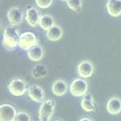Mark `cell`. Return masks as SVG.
I'll list each match as a JSON object with an SVG mask.
<instances>
[{
    "label": "cell",
    "mask_w": 121,
    "mask_h": 121,
    "mask_svg": "<svg viewBox=\"0 0 121 121\" xmlns=\"http://www.w3.org/2000/svg\"><path fill=\"white\" fill-rule=\"evenodd\" d=\"M54 121H60V120H55Z\"/></svg>",
    "instance_id": "23"
},
{
    "label": "cell",
    "mask_w": 121,
    "mask_h": 121,
    "mask_svg": "<svg viewBox=\"0 0 121 121\" xmlns=\"http://www.w3.org/2000/svg\"><path fill=\"white\" fill-rule=\"evenodd\" d=\"M62 0V1H67V0Z\"/></svg>",
    "instance_id": "24"
},
{
    "label": "cell",
    "mask_w": 121,
    "mask_h": 121,
    "mask_svg": "<svg viewBox=\"0 0 121 121\" xmlns=\"http://www.w3.org/2000/svg\"><path fill=\"white\" fill-rule=\"evenodd\" d=\"M48 71L46 67L42 64L35 65L32 70V75L35 79H41L46 76Z\"/></svg>",
    "instance_id": "18"
},
{
    "label": "cell",
    "mask_w": 121,
    "mask_h": 121,
    "mask_svg": "<svg viewBox=\"0 0 121 121\" xmlns=\"http://www.w3.org/2000/svg\"><path fill=\"white\" fill-rule=\"evenodd\" d=\"M14 121H31V118L26 112H19L17 113Z\"/></svg>",
    "instance_id": "20"
},
{
    "label": "cell",
    "mask_w": 121,
    "mask_h": 121,
    "mask_svg": "<svg viewBox=\"0 0 121 121\" xmlns=\"http://www.w3.org/2000/svg\"><path fill=\"white\" fill-rule=\"evenodd\" d=\"M7 17L11 25L17 26L20 25L23 21V13L19 8L12 7L8 11Z\"/></svg>",
    "instance_id": "7"
},
{
    "label": "cell",
    "mask_w": 121,
    "mask_h": 121,
    "mask_svg": "<svg viewBox=\"0 0 121 121\" xmlns=\"http://www.w3.org/2000/svg\"><path fill=\"white\" fill-rule=\"evenodd\" d=\"M88 85L87 82L81 78L74 79L70 84L69 90L71 95L76 97L84 95L87 92Z\"/></svg>",
    "instance_id": "4"
},
{
    "label": "cell",
    "mask_w": 121,
    "mask_h": 121,
    "mask_svg": "<svg viewBox=\"0 0 121 121\" xmlns=\"http://www.w3.org/2000/svg\"><path fill=\"white\" fill-rule=\"evenodd\" d=\"M62 35V29L59 26L54 25L46 33L47 38L52 41H56L61 37Z\"/></svg>",
    "instance_id": "14"
},
{
    "label": "cell",
    "mask_w": 121,
    "mask_h": 121,
    "mask_svg": "<svg viewBox=\"0 0 121 121\" xmlns=\"http://www.w3.org/2000/svg\"><path fill=\"white\" fill-rule=\"evenodd\" d=\"M106 109L111 114H117L121 112V100L118 97L111 98L107 102Z\"/></svg>",
    "instance_id": "12"
},
{
    "label": "cell",
    "mask_w": 121,
    "mask_h": 121,
    "mask_svg": "<svg viewBox=\"0 0 121 121\" xmlns=\"http://www.w3.org/2000/svg\"><path fill=\"white\" fill-rule=\"evenodd\" d=\"M38 24L41 28L47 31L54 25V20L52 16L45 14L40 17Z\"/></svg>",
    "instance_id": "17"
},
{
    "label": "cell",
    "mask_w": 121,
    "mask_h": 121,
    "mask_svg": "<svg viewBox=\"0 0 121 121\" xmlns=\"http://www.w3.org/2000/svg\"><path fill=\"white\" fill-rule=\"evenodd\" d=\"M27 55L28 58L32 61H39L42 59L43 55V48L41 46L36 45L28 51Z\"/></svg>",
    "instance_id": "15"
},
{
    "label": "cell",
    "mask_w": 121,
    "mask_h": 121,
    "mask_svg": "<svg viewBox=\"0 0 121 121\" xmlns=\"http://www.w3.org/2000/svg\"><path fill=\"white\" fill-rule=\"evenodd\" d=\"M67 4L69 8L76 12H79L81 8V0H67Z\"/></svg>",
    "instance_id": "19"
},
{
    "label": "cell",
    "mask_w": 121,
    "mask_h": 121,
    "mask_svg": "<svg viewBox=\"0 0 121 121\" xmlns=\"http://www.w3.org/2000/svg\"><path fill=\"white\" fill-rule=\"evenodd\" d=\"M37 43V40L34 33L26 32L20 35L18 45L22 50L28 51Z\"/></svg>",
    "instance_id": "2"
},
{
    "label": "cell",
    "mask_w": 121,
    "mask_h": 121,
    "mask_svg": "<svg viewBox=\"0 0 121 121\" xmlns=\"http://www.w3.org/2000/svg\"><path fill=\"white\" fill-rule=\"evenodd\" d=\"M67 85L65 81L62 79L55 81L52 84V93L57 96L64 95L67 91Z\"/></svg>",
    "instance_id": "13"
},
{
    "label": "cell",
    "mask_w": 121,
    "mask_h": 121,
    "mask_svg": "<svg viewBox=\"0 0 121 121\" xmlns=\"http://www.w3.org/2000/svg\"><path fill=\"white\" fill-rule=\"evenodd\" d=\"M19 34L17 29L13 26H6L3 35L2 43L5 48L9 51L14 50L18 44Z\"/></svg>",
    "instance_id": "1"
},
{
    "label": "cell",
    "mask_w": 121,
    "mask_h": 121,
    "mask_svg": "<svg viewBox=\"0 0 121 121\" xmlns=\"http://www.w3.org/2000/svg\"><path fill=\"white\" fill-rule=\"evenodd\" d=\"M108 13L116 17L121 14V0H108L106 5Z\"/></svg>",
    "instance_id": "10"
},
{
    "label": "cell",
    "mask_w": 121,
    "mask_h": 121,
    "mask_svg": "<svg viewBox=\"0 0 121 121\" xmlns=\"http://www.w3.org/2000/svg\"><path fill=\"white\" fill-rule=\"evenodd\" d=\"M17 114L15 108L11 104H4L0 106V121H14Z\"/></svg>",
    "instance_id": "6"
},
{
    "label": "cell",
    "mask_w": 121,
    "mask_h": 121,
    "mask_svg": "<svg viewBox=\"0 0 121 121\" xmlns=\"http://www.w3.org/2000/svg\"><path fill=\"white\" fill-rule=\"evenodd\" d=\"M35 2L38 7L41 9L49 8L52 2V0H35Z\"/></svg>",
    "instance_id": "21"
},
{
    "label": "cell",
    "mask_w": 121,
    "mask_h": 121,
    "mask_svg": "<svg viewBox=\"0 0 121 121\" xmlns=\"http://www.w3.org/2000/svg\"><path fill=\"white\" fill-rule=\"evenodd\" d=\"M29 96L32 100L37 103L43 102L44 93L43 88L37 85H31L28 89Z\"/></svg>",
    "instance_id": "8"
},
{
    "label": "cell",
    "mask_w": 121,
    "mask_h": 121,
    "mask_svg": "<svg viewBox=\"0 0 121 121\" xmlns=\"http://www.w3.org/2000/svg\"><path fill=\"white\" fill-rule=\"evenodd\" d=\"M40 16L38 11L35 8H30L26 10L25 19L32 27H35L39 23Z\"/></svg>",
    "instance_id": "11"
},
{
    "label": "cell",
    "mask_w": 121,
    "mask_h": 121,
    "mask_svg": "<svg viewBox=\"0 0 121 121\" xmlns=\"http://www.w3.org/2000/svg\"><path fill=\"white\" fill-rule=\"evenodd\" d=\"M55 106L53 100H47L43 102L39 110V118L40 121H49L52 117Z\"/></svg>",
    "instance_id": "3"
},
{
    "label": "cell",
    "mask_w": 121,
    "mask_h": 121,
    "mask_svg": "<svg viewBox=\"0 0 121 121\" xmlns=\"http://www.w3.org/2000/svg\"><path fill=\"white\" fill-rule=\"evenodd\" d=\"M77 70L80 76L84 78H87L90 77L93 73V65L90 61L84 60L78 65Z\"/></svg>",
    "instance_id": "9"
},
{
    "label": "cell",
    "mask_w": 121,
    "mask_h": 121,
    "mask_svg": "<svg viewBox=\"0 0 121 121\" xmlns=\"http://www.w3.org/2000/svg\"><path fill=\"white\" fill-rule=\"evenodd\" d=\"M79 121H92L88 118L84 117V118L81 119Z\"/></svg>",
    "instance_id": "22"
},
{
    "label": "cell",
    "mask_w": 121,
    "mask_h": 121,
    "mask_svg": "<svg viewBox=\"0 0 121 121\" xmlns=\"http://www.w3.org/2000/svg\"><path fill=\"white\" fill-rule=\"evenodd\" d=\"M82 108L86 112L95 111V106L94 103V100L92 95L89 94L84 95L81 102Z\"/></svg>",
    "instance_id": "16"
},
{
    "label": "cell",
    "mask_w": 121,
    "mask_h": 121,
    "mask_svg": "<svg viewBox=\"0 0 121 121\" xmlns=\"http://www.w3.org/2000/svg\"><path fill=\"white\" fill-rule=\"evenodd\" d=\"M8 88L9 92L15 96L24 95L27 90L25 82L19 78L13 79L9 84Z\"/></svg>",
    "instance_id": "5"
}]
</instances>
